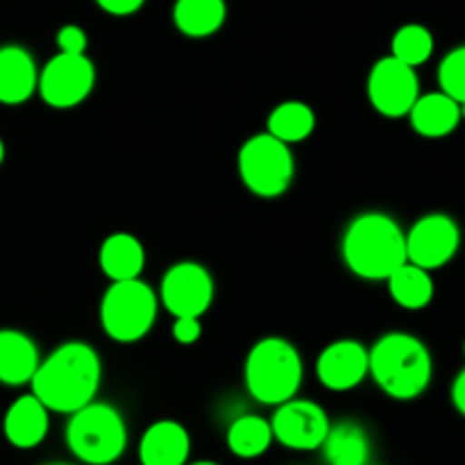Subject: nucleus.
Wrapping results in <instances>:
<instances>
[{
    "mask_svg": "<svg viewBox=\"0 0 465 465\" xmlns=\"http://www.w3.org/2000/svg\"><path fill=\"white\" fill-rule=\"evenodd\" d=\"M409 118H411L413 130L427 139H443V136L452 134L459 123L463 121L461 104L443 91L418 95Z\"/></svg>",
    "mask_w": 465,
    "mask_h": 465,
    "instance_id": "17",
    "label": "nucleus"
},
{
    "mask_svg": "<svg viewBox=\"0 0 465 465\" xmlns=\"http://www.w3.org/2000/svg\"><path fill=\"white\" fill-rule=\"evenodd\" d=\"M48 409L35 393L14 400L3 420L5 439L18 450H32L44 443V439L48 436Z\"/></svg>",
    "mask_w": 465,
    "mask_h": 465,
    "instance_id": "14",
    "label": "nucleus"
},
{
    "mask_svg": "<svg viewBox=\"0 0 465 465\" xmlns=\"http://www.w3.org/2000/svg\"><path fill=\"white\" fill-rule=\"evenodd\" d=\"M452 404L459 413L465 418V368L457 375L452 384Z\"/></svg>",
    "mask_w": 465,
    "mask_h": 465,
    "instance_id": "30",
    "label": "nucleus"
},
{
    "mask_svg": "<svg viewBox=\"0 0 465 465\" xmlns=\"http://www.w3.org/2000/svg\"><path fill=\"white\" fill-rule=\"evenodd\" d=\"M94 84L95 68L86 54L59 53L39 73L36 89H39L45 104L68 109L80 104L91 94Z\"/></svg>",
    "mask_w": 465,
    "mask_h": 465,
    "instance_id": "8",
    "label": "nucleus"
},
{
    "mask_svg": "<svg viewBox=\"0 0 465 465\" xmlns=\"http://www.w3.org/2000/svg\"><path fill=\"white\" fill-rule=\"evenodd\" d=\"M321 448L327 465H368L371 457L368 434L361 425L350 420L330 427Z\"/></svg>",
    "mask_w": 465,
    "mask_h": 465,
    "instance_id": "20",
    "label": "nucleus"
},
{
    "mask_svg": "<svg viewBox=\"0 0 465 465\" xmlns=\"http://www.w3.org/2000/svg\"><path fill=\"white\" fill-rule=\"evenodd\" d=\"M66 445L77 461L86 465H112L127 448V425L118 409L107 402H89L71 413Z\"/></svg>",
    "mask_w": 465,
    "mask_h": 465,
    "instance_id": "5",
    "label": "nucleus"
},
{
    "mask_svg": "<svg viewBox=\"0 0 465 465\" xmlns=\"http://www.w3.org/2000/svg\"><path fill=\"white\" fill-rule=\"evenodd\" d=\"M302 359L286 339L268 336L254 343L245 359V386L257 402L277 404L295 398L302 384Z\"/></svg>",
    "mask_w": 465,
    "mask_h": 465,
    "instance_id": "4",
    "label": "nucleus"
},
{
    "mask_svg": "<svg viewBox=\"0 0 465 465\" xmlns=\"http://www.w3.org/2000/svg\"><path fill=\"white\" fill-rule=\"evenodd\" d=\"M186 465H218V463H213V461H195V463H186Z\"/></svg>",
    "mask_w": 465,
    "mask_h": 465,
    "instance_id": "32",
    "label": "nucleus"
},
{
    "mask_svg": "<svg viewBox=\"0 0 465 465\" xmlns=\"http://www.w3.org/2000/svg\"><path fill=\"white\" fill-rule=\"evenodd\" d=\"M191 454L189 431L175 420H157L139 443L141 465H186Z\"/></svg>",
    "mask_w": 465,
    "mask_h": 465,
    "instance_id": "15",
    "label": "nucleus"
},
{
    "mask_svg": "<svg viewBox=\"0 0 465 465\" xmlns=\"http://www.w3.org/2000/svg\"><path fill=\"white\" fill-rule=\"evenodd\" d=\"M145 266V250L136 236L116 232L100 248V268L112 282L136 280Z\"/></svg>",
    "mask_w": 465,
    "mask_h": 465,
    "instance_id": "19",
    "label": "nucleus"
},
{
    "mask_svg": "<svg viewBox=\"0 0 465 465\" xmlns=\"http://www.w3.org/2000/svg\"><path fill=\"white\" fill-rule=\"evenodd\" d=\"M239 173L243 184L259 198H277L289 189L295 163L289 143L272 134H257L239 153Z\"/></svg>",
    "mask_w": 465,
    "mask_h": 465,
    "instance_id": "7",
    "label": "nucleus"
},
{
    "mask_svg": "<svg viewBox=\"0 0 465 465\" xmlns=\"http://www.w3.org/2000/svg\"><path fill=\"white\" fill-rule=\"evenodd\" d=\"M420 95L416 68L400 62L393 54L380 59L368 77V98L372 107L389 118L407 116Z\"/></svg>",
    "mask_w": 465,
    "mask_h": 465,
    "instance_id": "10",
    "label": "nucleus"
},
{
    "mask_svg": "<svg viewBox=\"0 0 465 465\" xmlns=\"http://www.w3.org/2000/svg\"><path fill=\"white\" fill-rule=\"evenodd\" d=\"M157 318V295L145 282H114L100 302V322L109 339L118 343L141 341Z\"/></svg>",
    "mask_w": 465,
    "mask_h": 465,
    "instance_id": "6",
    "label": "nucleus"
},
{
    "mask_svg": "<svg viewBox=\"0 0 465 465\" xmlns=\"http://www.w3.org/2000/svg\"><path fill=\"white\" fill-rule=\"evenodd\" d=\"M271 422L262 416H241L227 430V448L239 459H257L272 445Z\"/></svg>",
    "mask_w": 465,
    "mask_h": 465,
    "instance_id": "23",
    "label": "nucleus"
},
{
    "mask_svg": "<svg viewBox=\"0 0 465 465\" xmlns=\"http://www.w3.org/2000/svg\"><path fill=\"white\" fill-rule=\"evenodd\" d=\"M461 118H463V121H465V103L461 104Z\"/></svg>",
    "mask_w": 465,
    "mask_h": 465,
    "instance_id": "33",
    "label": "nucleus"
},
{
    "mask_svg": "<svg viewBox=\"0 0 465 465\" xmlns=\"http://www.w3.org/2000/svg\"><path fill=\"white\" fill-rule=\"evenodd\" d=\"M386 282H389L391 295L402 309L418 312V309H425L434 298V280L430 271L411 262L402 263Z\"/></svg>",
    "mask_w": 465,
    "mask_h": 465,
    "instance_id": "21",
    "label": "nucleus"
},
{
    "mask_svg": "<svg viewBox=\"0 0 465 465\" xmlns=\"http://www.w3.org/2000/svg\"><path fill=\"white\" fill-rule=\"evenodd\" d=\"M203 334V327H200V318H175V325H173V336H175L177 343L182 345H193L195 341Z\"/></svg>",
    "mask_w": 465,
    "mask_h": 465,
    "instance_id": "28",
    "label": "nucleus"
},
{
    "mask_svg": "<svg viewBox=\"0 0 465 465\" xmlns=\"http://www.w3.org/2000/svg\"><path fill=\"white\" fill-rule=\"evenodd\" d=\"M39 73L35 57L21 45L0 48V103L23 104L36 89Z\"/></svg>",
    "mask_w": 465,
    "mask_h": 465,
    "instance_id": "16",
    "label": "nucleus"
},
{
    "mask_svg": "<svg viewBox=\"0 0 465 465\" xmlns=\"http://www.w3.org/2000/svg\"><path fill=\"white\" fill-rule=\"evenodd\" d=\"M45 465H68V463H45Z\"/></svg>",
    "mask_w": 465,
    "mask_h": 465,
    "instance_id": "34",
    "label": "nucleus"
},
{
    "mask_svg": "<svg viewBox=\"0 0 465 465\" xmlns=\"http://www.w3.org/2000/svg\"><path fill=\"white\" fill-rule=\"evenodd\" d=\"M173 21L177 30L186 36H209L218 32L225 21V3L223 0H177L173 9Z\"/></svg>",
    "mask_w": 465,
    "mask_h": 465,
    "instance_id": "22",
    "label": "nucleus"
},
{
    "mask_svg": "<svg viewBox=\"0 0 465 465\" xmlns=\"http://www.w3.org/2000/svg\"><path fill=\"white\" fill-rule=\"evenodd\" d=\"M100 377L103 366L98 352L82 341H68L39 363L30 384L32 393L48 411L75 413L94 402Z\"/></svg>",
    "mask_w": 465,
    "mask_h": 465,
    "instance_id": "1",
    "label": "nucleus"
},
{
    "mask_svg": "<svg viewBox=\"0 0 465 465\" xmlns=\"http://www.w3.org/2000/svg\"><path fill=\"white\" fill-rule=\"evenodd\" d=\"M461 245V230L448 213H427L407 234V262L436 271L454 259Z\"/></svg>",
    "mask_w": 465,
    "mask_h": 465,
    "instance_id": "11",
    "label": "nucleus"
},
{
    "mask_svg": "<svg viewBox=\"0 0 465 465\" xmlns=\"http://www.w3.org/2000/svg\"><path fill=\"white\" fill-rule=\"evenodd\" d=\"M391 50H393L395 59L416 68L425 64L434 53V36L425 25L409 23V25H402L395 32L393 41H391Z\"/></svg>",
    "mask_w": 465,
    "mask_h": 465,
    "instance_id": "25",
    "label": "nucleus"
},
{
    "mask_svg": "<svg viewBox=\"0 0 465 465\" xmlns=\"http://www.w3.org/2000/svg\"><path fill=\"white\" fill-rule=\"evenodd\" d=\"M341 248L350 271L363 280H389L407 263V234L389 213L368 212L354 218Z\"/></svg>",
    "mask_w": 465,
    "mask_h": 465,
    "instance_id": "2",
    "label": "nucleus"
},
{
    "mask_svg": "<svg viewBox=\"0 0 465 465\" xmlns=\"http://www.w3.org/2000/svg\"><path fill=\"white\" fill-rule=\"evenodd\" d=\"M39 363V350L30 336L18 330H0V384H30Z\"/></svg>",
    "mask_w": 465,
    "mask_h": 465,
    "instance_id": "18",
    "label": "nucleus"
},
{
    "mask_svg": "<svg viewBox=\"0 0 465 465\" xmlns=\"http://www.w3.org/2000/svg\"><path fill=\"white\" fill-rule=\"evenodd\" d=\"M316 127V116H313L312 107L298 100H289V103L277 104L268 116V134L275 139L284 141V143H298L304 141Z\"/></svg>",
    "mask_w": 465,
    "mask_h": 465,
    "instance_id": "24",
    "label": "nucleus"
},
{
    "mask_svg": "<svg viewBox=\"0 0 465 465\" xmlns=\"http://www.w3.org/2000/svg\"><path fill=\"white\" fill-rule=\"evenodd\" d=\"M57 45L62 53L71 54H84L86 50V35L82 27L77 25H64L57 35Z\"/></svg>",
    "mask_w": 465,
    "mask_h": 465,
    "instance_id": "27",
    "label": "nucleus"
},
{
    "mask_svg": "<svg viewBox=\"0 0 465 465\" xmlns=\"http://www.w3.org/2000/svg\"><path fill=\"white\" fill-rule=\"evenodd\" d=\"M213 300V280L200 263L182 262L162 280V304L175 318H200Z\"/></svg>",
    "mask_w": 465,
    "mask_h": 465,
    "instance_id": "12",
    "label": "nucleus"
},
{
    "mask_svg": "<svg viewBox=\"0 0 465 465\" xmlns=\"http://www.w3.org/2000/svg\"><path fill=\"white\" fill-rule=\"evenodd\" d=\"M431 354L420 339L404 331L381 336L368 352V372L393 400H416L431 381Z\"/></svg>",
    "mask_w": 465,
    "mask_h": 465,
    "instance_id": "3",
    "label": "nucleus"
},
{
    "mask_svg": "<svg viewBox=\"0 0 465 465\" xmlns=\"http://www.w3.org/2000/svg\"><path fill=\"white\" fill-rule=\"evenodd\" d=\"M3 159H5V143L3 139H0V163H3Z\"/></svg>",
    "mask_w": 465,
    "mask_h": 465,
    "instance_id": "31",
    "label": "nucleus"
},
{
    "mask_svg": "<svg viewBox=\"0 0 465 465\" xmlns=\"http://www.w3.org/2000/svg\"><path fill=\"white\" fill-rule=\"evenodd\" d=\"M330 418L321 404L312 400H286L272 413V439L295 452L318 450L330 431Z\"/></svg>",
    "mask_w": 465,
    "mask_h": 465,
    "instance_id": "9",
    "label": "nucleus"
},
{
    "mask_svg": "<svg viewBox=\"0 0 465 465\" xmlns=\"http://www.w3.org/2000/svg\"><path fill=\"white\" fill-rule=\"evenodd\" d=\"M95 3L114 16H127V14H134L145 0H95Z\"/></svg>",
    "mask_w": 465,
    "mask_h": 465,
    "instance_id": "29",
    "label": "nucleus"
},
{
    "mask_svg": "<svg viewBox=\"0 0 465 465\" xmlns=\"http://www.w3.org/2000/svg\"><path fill=\"white\" fill-rule=\"evenodd\" d=\"M463 352H465V345H463Z\"/></svg>",
    "mask_w": 465,
    "mask_h": 465,
    "instance_id": "35",
    "label": "nucleus"
},
{
    "mask_svg": "<svg viewBox=\"0 0 465 465\" xmlns=\"http://www.w3.org/2000/svg\"><path fill=\"white\" fill-rule=\"evenodd\" d=\"M439 84L440 91L459 104L465 103V45H459L445 54L439 66Z\"/></svg>",
    "mask_w": 465,
    "mask_h": 465,
    "instance_id": "26",
    "label": "nucleus"
},
{
    "mask_svg": "<svg viewBox=\"0 0 465 465\" xmlns=\"http://www.w3.org/2000/svg\"><path fill=\"white\" fill-rule=\"evenodd\" d=\"M316 375L330 391H350L368 375V350L359 341H334L321 352Z\"/></svg>",
    "mask_w": 465,
    "mask_h": 465,
    "instance_id": "13",
    "label": "nucleus"
}]
</instances>
